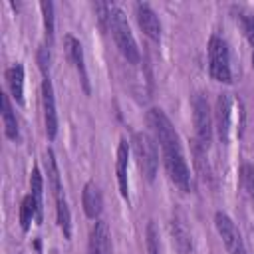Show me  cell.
Instances as JSON below:
<instances>
[{
	"mask_svg": "<svg viewBox=\"0 0 254 254\" xmlns=\"http://www.w3.org/2000/svg\"><path fill=\"white\" fill-rule=\"evenodd\" d=\"M107 26L113 34V40L119 48V52L123 54V58L129 64H139L141 62V52L137 48L135 36L129 28V22L123 14V10L115 4H109V16H107Z\"/></svg>",
	"mask_w": 254,
	"mask_h": 254,
	"instance_id": "cell-1",
	"label": "cell"
},
{
	"mask_svg": "<svg viewBox=\"0 0 254 254\" xmlns=\"http://www.w3.org/2000/svg\"><path fill=\"white\" fill-rule=\"evenodd\" d=\"M147 123L155 133V139L161 145L163 157H173V155H183V147L179 141V135L171 123V119L165 115L163 109L153 107L147 113Z\"/></svg>",
	"mask_w": 254,
	"mask_h": 254,
	"instance_id": "cell-2",
	"label": "cell"
},
{
	"mask_svg": "<svg viewBox=\"0 0 254 254\" xmlns=\"http://www.w3.org/2000/svg\"><path fill=\"white\" fill-rule=\"evenodd\" d=\"M131 143H133V153H135L141 173L147 177V181H153L157 175V167H159V155H157L155 141L147 133H135Z\"/></svg>",
	"mask_w": 254,
	"mask_h": 254,
	"instance_id": "cell-3",
	"label": "cell"
},
{
	"mask_svg": "<svg viewBox=\"0 0 254 254\" xmlns=\"http://www.w3.org/2000/svg\"><path fill=\"white\" fill-rule=\"evenodd\" d=\"M208 60H210V75L216 81L230 83L232 73H230V56H228V46L222 38L212 36L208 42Z\"/></svg>",
	"mask_w": 254,
	"mask_h": 254,
	"instance_id": "cell-4",
	"label": "cell"
},
{
	"mask_svg": "<svg viewBox=\"0 0 254 254\" xmlns=\"http://www.w3.org/2000/svg\"><path fill=\"white\" fill-rule=\"evenodd\" d=\"M192 121H194V131H196V141L202 147H210L212 141V115L208 101L202 93H196L192 97Z\"/></svg>",
	"mask_w": 254,
	"mask_h": 254,
	"instance_id": "cell-5",
	"label": "cell"
},
{
	"mask_svg": "<svg viewBox=\"0 0 254 254\" xmlns=\"http://www.w3.org/2000/svg\"><path fill=\"white\" fill-rule=\"evenodd\" d=\"M214 226H216V230H218V234H220V238H222V242L230 254H248L244 240H242L236 224L232 222V218L228 214L216 212L214 214Z\"/></svg>",
	"mask_w": 254,
	"mask_h": 254,
	"instance_id": "cell-6",
	"label": "cell"
},
{
	"mask_svg": "<svg viewBox=\"0 0 254 254\" xmlns=\"http://www.w3.org/2000/svg\"><path fill=\"white\" fill-rule=\"evenodd\" d=\"M42 109H44V125H46V135L52 141L58 133V113H56V99H54V89L50 79L46 77L42 81Z\"/></svg>",
	"mask_w": 254,
	"mask_h": 254,
	"instance_id": "cell-7",
	"label": "cell"
},
{
	"mask_svg": "<svg viewBox=\"0 0 254 254\" xmlns=\"http://www.w3.org/2000/svg\"><path fill=\"white\" fill-rule=\"evenodd\" d=\"M230 117H232V99L228 93H222L216 101V131H218V137L222 143H228Z\"/></svg>",
	"mask_w": 254,
	"mask_h": 254,
	"instance_id": "cell-8",
	"label": "cell"
},
{
	"mask_svg": "<svg viewBox=\"0 0 254 254\" xmlns=\"http://www.w3.org/2000/svg\"><path fill=\"white\" fill-rule=\"evenodd\" d=\"M135 14H137V22H139L141 30L151 40H159L161 38V22H159L157 14L153 12V8L149 4H137L135 6Z\"/></svg>",
	"mask_w": 254,
	"mask_h": 254,
	"instance_id": "cell-9",
	"label": "cell"
},
{
	"mask_svg": "<svg viewBox=\"0 0 254 254\" xmlns=\"http://www.w3.org/2000/svg\"><path fill=\"white\" fill-rule=\"evenodd\" d=\"M81 202H83V212L87 218H97L101 214V208H103V196H101V190L99 187L89 181L85 183L83 187V192H81Z\"/></svg>",
	"mask_w": 254,
	"mask_h": 254,
	"instance_id": "cell-10",
	"label": "cell"
},
{
	"mask_svg": "<svg viewBox=\"0 0 254 254\" xmlns=\"http://www.w3.org/2000/svg\"><path fill=\"white\" fill-rule=\"evenodd\" d=\"M127 159H129V147L127 141L121 139L117 147V161H115V173H117V185L119 192L125 200H129V181H127Z\"/></svg>",
	"mask_w": 254,
	"mask_h": 254,
	"instance_id": "cell-11",
	"label": "cell"
},
{
	"mask_svg": "<svg viewBox=\"0 0 254 254\" xmlns=\"http://www.w3.org/2000/svg\"><path fill=\"white\" fill-rule=\"evenodd\" d=\"M65 50H67V56H69V60L73 62V65L79 73V79L83 83L85 93H89V79H87V69H85V64H83V50H81L79 40H75L73 36H65Z\"/></svg>",
	"mask_w": 254,
	"mask_h": 254,
	"instance_id": "cell-12",
	"label": "cell"
},
{
	"mask_svg": "<svg viewBox=\"0 0 254 254\" xmlns=\"http://www.w3.org/2000/svg\"><path fill=\"white\" fill-rule=\"evenodd\" d=\"M111 252V238L107 224L103 220H97L89 234V254H109Z\"/></svg>",
	"mask_w": 254,
	"mask_h": 254,
	"instance_id": "cell-13",
	"label": "cell"
},
{
	"mask_svg": "<svg viewBox=\"0 0 254 254\" xmlns=\"http://www.w3.org/2000/svg\"><path fill=\"white\" fill-rule=\"evenodd\" d=\"M171 234H173V240L179 248L181 254H192V238H190V232L189 228L185 226V222L181 218H173L171 220Z\"/></svg>",
	"mask_w": 254,
	"mask_h": 254,
	"instance_id": "cell-14",
	"label": "cell"
},
{
	"mask_svg": "<svg viewBox=\"0 0 254 254\" xmlns=\"http://www.w3.org/2000/svg\"><path fill=\"white\" fill-rule=\"evenodd\" d=\"M6 79H8V87H10L16 103H24V67L20 64L12 65L6 71Z\"/></svg>",
	"mask_w": 254,
	"mask_h": 254,
	"instance_id": "cell-15",
	"label": "cell"
},
{
	"mask_svg": "<svg viewBox=\"0 0 254 254\" xmlns=\"http://www.w3.org/2000/svg\"><path fill=\"white\" fill-rule=\"evenodd\" d=\"M2 119H4L6 137L12 139V141H16V139H18V121H16V115H14L10 97H8L6 93H2Z\"/></svg>",
	"mask_w": 254,
	"mask_h": 254,
	"instance_id": "cell-16",
	"label": "cell"
},
{
	"mask_svg": "<svg viewBox=\"0 0 254 254\" xmlns=\"http://www.w3.org/2000/svg\"><path fill=\"white\" fill-rule=\"evenodd\" d=\"M34 216H38V220H40V206H38V202L32 194H26L22 198V206H20V224H22L24 232L30 228Z\"/></svg>",
	"mask_w": 254,
	"mask_h": 254,
	"instance_id": "cell-17",
	"label": "cell"
},
{
	"mask_svg": "<svg viewBox=\"0 0 254 254\" xmlns=\"http://www.w3.org/2000/svg\"><path fill=\"white\" fill-rule=\"evenodd\" d=\"M56 218H58V224H60L64 236L69 238L71 236V214H69V206H67L64 194L56 196Z\"/></svg>",
	"mask_w": 254,
	"mask_h": 254,
	"instance_id": "cell-18",
	"label": "cell"
},
{
	"mask_svg": "<svg viewBox=\"0 0 254 254\" xmlns=\"http://www.w3.org/2000/svg\"><path fill=\"white\" fill-rule=\"evenodd\" d=\"M44 163H46V171H48V183H50V189H52L54 198H56L58 194H64V190H62L60 171H58V165H56V159H54V153L52 151H46Z\"/></svg>",
	"mask_w": 254,
	"mask_h": 254,
	"instance_id": "cell-19",
	"label": "cell"
},
{
	"mask_svg": "<svg viewBox=\"0 0 254 254\" xmlns=\"http://www.w3.org/2000/svg\"><path fill=\"white\" fill-rule=\"evenodd\" d=\"M206 147H202L196 139L192 141V157H194V167L198 169V173H200V177L206 181V179H210V167H208V161H206Z\"/></svg>",
	"mask_w": 254,
	"mask_h": 254,
	"instance_id": "cell-20",
	"label": "cell"
},
{
	"mask_svg": "<svg viewBox=\"0 0 254 254\" xmlns=\"http://www.w3.org/2000/svg\"><path fill=\"white\" fill-rule=\"evenodd\" d=\"M30 194L36 198L38 206H40V212H42V190H44V179L40 175V169H34L32 171V177H30ZM42 216V214H40Z\"/></svg>",
	"mask_w": 254,
	"mask_h": 254,
	"instance_id": "cell-21",
	"label": "cell"
},
{
	"mask_svg": "<svg viewBox=\"0 0 254 254\" xmlns=\"http://www.w3.org/2000/svg\"><path fill=\"white\" fill-rule=\"evenodd\" d=\"M40 10H42V16H44L46 34H48V38L52 40V36H54V4L44 0V2H40Z\"/></svg>",
	"mask_w": 254,
	"mask_h": 254,
	"instance_id": "cell-22",
	"label": "cell"
},
{
	"mask_svg": "<svg viewBox=\"0 0 254 254\" xmlns=\"http://www.w3.org/2000/svg\"><path fill=\"white\" fill-rule=\"evenodd\" d=\"M240 181L244 190L254 198V165H242L240 169Z\"/></svg>",
	"mask_w": 254,
	"mask_h": 254,
	"instance_id": "cell-23",
	"label": "cell"
},
{
	"mask_svg": "<svg viewBox=\"0 0 254 254\" xmlns=\"http://www.w3.org/2000/svg\"><path fill=\"white\" fill-rule=\"evenodd\" d=\"M147 252L149 254H161L159 238H157V230H155L153 222H149V226H147Z\"/></svg>",
	"mask_w": 254,
	"mask_h": 254,
	"instance_id": "cell-24",
	"label": "cell"
},
{
	"mask_svg": "<svg viewBox=\"0 0 254 254\" xmlns=\"http://www.w3.org/2000/svg\"><path fill=\"white\" fill-rule=\"evenodd\" d=\"M244 34L248 38V42L254 46V18H244Z\"/></svg>",
	"mask_w": 254,
	"mask_h": 254,
	"instance_id": "cell-25",
	"label": "cell"
},
{
	"mask_svg": "<svg viewBox=\"0 0 254 254\" xmlns=\"http://www.w3.org/2000/svg\"><path fill=\"white\" fill-rule=\"evenodd\" d=\"M38 62H40V69L46 73V71H48V64H50V52H46V48H40V52H38Z\"/></svg>",
	"mask_w": 254,
	"mask_h": 254,
	"instance_id": "cell-26",
	"label": "cell"
},
{
	"mask_svg": "<svg viewBox=\"0 0 254 254\" xmlns=\"http://www.w3.org/2000/svg\"><path fill=\"white\" fill-rule=\"evenodd\" d=\"M252 65H254V52H252Z\"/></svg>",
	"mask_w": 254,
	"mask_h": 254,
	"instance_id": "cell-27",
	"label": "cell"
}]
</instances>
